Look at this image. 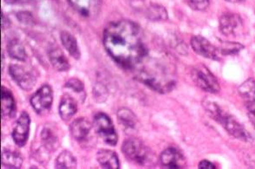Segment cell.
<instances>
[{
  "mask_svg": "<svg viewBox=\"0 0 255 169\" xmlns=\"http://www.w3.org/2000/svg\"><path fill=\"white\" fill-rule=\"evenodd\" d=\"M65 87L68 88H71L73 91L77 93L84 92V84L77 78H71L65 84Z\"/></svg>",
  "mask_w": 255,
  "mask_h": 169,
  "instance_id": "f1b7e54d",
  "label": "cell"
},
{
  "mask_svg": "<svg viewBox=\"0 0 255 169\" xmlns=\"http://www.w3.org/2000/svg\"><path fill=\"white\" fill-rule=\"evenodd\" d=\"M189 7L195 10H204L209 5V0H186Z\"/></svg>",
  "mask_w": 255,
  "mask_h": 169,
  "instance_id": "83f0119b",
  "label": "cell"
},
{
  "mask_svg": "<svg viewBox=\"0 0 255 169\" xmlns=\"http://www.w3.org/2000/svg\"><path fill=\"white\" fill-rule=\"evenodd\" d=\"M17 19L20 21L22 24H32V22H33L31 14L29 13V12H26V11H21V12H18V13H17Z\"/></svg>",
  "mask_w": 255,
  "mask_h": 169,
  "instance_id": "f546056e",
  "label": "cell"
},
{
  "mask_svg": "<svg viewBox=\"0 0 255 169\" xmlns=\"http://www.w3.org/2000/svg\"><path fill=\"white\" fill-rule=\"evenodd\" d=\"M23 159L17 152L5 150L2 154V166L6 169H20Z\"/></svg>",
  "mask_w": 255,
  "mask_h": 169,
  "instance_id": "cb8c5ba5",
  "label": "cell"
},
{
  "mask_svg": "<svg viewBox=\"0 0 255 169\" xmlns=\"http://www.w3.org/2000/svg\"><path fill=\"white\" fill-rule=\"evenodd\" d=\"M226 1L230 2V3H241V2H243L244 0H226Z\"/></svg>",
  "mask_w": 255,
  "mask_h": 169,
  "instance_id": "e575fe53",
  "label": "cell"
},
{
  "mask_svg": "<svg viewBox=\"0 0 255 169\" xmlns=\"http://www.w3.org/2000/svg\"><path fill=\"white\" fill-rule=\"evenodd\" d=\"M61 42L64 47L67 50L69 54L75 59L80 58L81 53L77 44V39L72 34L68 31H63L60 36Z\"/></svg>",
  "mask_w": 255,
  "mask_h": 169,
  "instance_id": "44dd1931",
  "label": "cell"
},
{
  "mask_svg": "<svg viewBox=\"0 0 255 169\" xmlns=\"http://www.w3.org/2000/svg\"><path fill=\"white\" fill-rule=\"evenodd\" d=\"M30 118L28 113L25 111L22 112L11 134L14 142L20 148L24 147L28 141L30 134Z\"/></svg>",
  "mask_w": 255,
  "mask_h": 169,
  "instance_id": "8fae6325",
  "label": "cell"
},
{
  "mask_svg": "<svg viewBox=\"0 0 255 169\" xmlns=\"http://www.w3.org/2000/svg\"><path fill=\"white\" fill-rule=\"evenodd\" d=\"M122 151L128 161L141 166H148L153 163L154 155L151 150L138 139L126 140L122 146Z\"/></svg>",
  "mask_w": 255,
  "mask_h": 169,
  "instance_id": "277c9868",
  "label": "cell"
},
{
  "mask_svg": "<svg viewBox=\"0 0 255 169\" xmlns=\"http://www.w3.org/2000/svg\"><path fill=\"white\" fill-rule=\"evenodd\" d=\"M202 107L204 108L208 115L215 122L226 129V131L233 137L238 139L242 142H250L253 141V137L245 128L236 121V119L229 113L222 110V108L215 101H210L208 99H204L202 101Z\"/></svg>",
  "mask_w": 255,
  "mask_h": 169,
  "instance_id": "7a4b0ae2",
  "label": "cell"
},
{
  "mask_svg": "<svg viewBox=\"0 0 255 169\" xmlns=\"http://www.w3.org/2000/svg\"><path fill=\"white\" fill-rule=\"evenodd\" d=\"M146 17L152 21H163L168 18V12L160 4H150L146 10Z\"/></svg>",
  "mask_w": 255,
  "mask_h": 169,
  "instance_id": "484cf974",
  "label": "cell"
},
{
  "mask_svg": "<svg viewBox=\"0 0 255 169\" xmlns=\"http://www.w3.org/2000/svg\"><path fill=\"white\" fill-rule=\"evenodd\" d=\"M19 0H4V2L7 3H10V4H13L18 2Z\"/></svg>",
  "mask_w": 255,
  "mask_h": 169,
  "instance_id": "836d02e7",
  "label": "cell"
},
{
  "mask_svg": "<svg viewBox=\"0 0 255 169\" xmlns=\"http://www.w3.org/2000/svg\"><path fill=\"white\" fill-rule=\"evenodd\" d=\"M9 73L12 80L25 91H29L35 86V76L23 66L17 65H10Z\"/></svg>",
  "mask_w": 255,
  "mask_h": 169,
  "instance_id": "9c48e42d",
  "label": "cell"
},
{
  "mask_svg": "<svg viewBox=\"0 0 255 169\" xmlns=\"http://www.w3.org/2000/svg\"><path fill=\"white\" fill-rule=\"evenodd\" d=\"M41 137V149L37 150L38 151H44L45 155H48L47 153L53 152L57 149L58 146V139L57 136L50 128H44L40 135Z\"/></svg>",
  "mask_w": 255,
  "mask_h": 169,
  "instance_id": "e0dca14e",
  "label": "cell"
},
{
  "mask_svg": "<svg viewBox=\"0 0 255 169\" xmlns=\"http://www.w3.org/2000/svg\"><path fill=\"white\" fill-rule=\"evenodd\" d=\"M97 160L103 169H120V163H119L118 155L111 150H108V149L99 150L97 154Z\"/></svg>",
  "mask_w": 255,
  "mask_h": 169,
  "instance_id": "ac0fdd59",
  "label": "cell"
},
{
  "mask_svg": "<svg viewBox=\"0 0 255 169\" xmlns=\"http://www.w3.org/2000/svg\"><path fill=\"white\" fill-rule=\"evenodd\" d=\"M77 159L68 150H64L57 156L56 168L59 169H77Z\"/></svg>",
  "mask_w": 255,
  "mask_h": 169,
  "instance_id": "d4e9b609",
  "label": "cell"
},
{
  "mask_svg": "<svg viewBox=\"0 0 255 169\" xmlns=\"http://www.w3.org/2000/svg\"><path fill=\"white\" fill-rule=\"evenodd\" d=\"M104 45L108 54L126 70L134 69L148 56L141 28L130 20L113 22L105 28Z\"/></svg>",
  "mask_w": 255,
  "mask_h": 169,
  "instance_id": "6da1fadb",
  "label": "cell"
},
{
  "mask_svg": "<svg viewBox=\"0 0 255 169\" xmlns=\"http://www.w3.org/2000/svg\"><path fill=\"white\" fill-rule=\"evenodd\" d=\"M7 51L10 58L17 61L24 62L26 60L27 54L24 45L16 39L10 40L7 44Z\"/></svg>",
  "mask_w": 255,
  "mask_h": 169,
  "instance_id": "603a6c76",
  "label": "cell"
},
{
  "mask_svg": "<svg viewBox=\"0 0 255 169\" xmlns=\"http://www.w3.org/2000/svg\"><path fill=\"white\" fill-rule=\"evenodd\" d=\"M48 56L51 65L57 71H67L70 70L71 65L59 48L51 47L48 51Z\"/></svg>",
  "mask_w": 255,
  "mask_h": 169,
  "instance_id": "d6986e66",
  "label": "cell"
},
{
  "mask_svg": "<svg viewBox=\"0 0 255 169\" xmlns=\"http://www.w3.org/2000/svg\"><path fill=\"white\" fill-rule=\"evenodd\" d=\"M118 122L125 129H134L136 126L137 118L128 108H123L118 112Z\"/></svg>",
  "mask_w": 255,
  "mask_h": 169,
  "instance_id": "7402d4cb",
  "label": "cell"
},
{
  "mask_svg": "<svg viewBox=\"0 0 255 169\" xmlns=\"http://www.w3.org/2000/svg\"><path fill=\"white\" fill-rule=\"evenodd\" d=\"M138 80L154 91L165 94L171 91L175 82L165 72V68L161 64L155 63L147 68H143L137 76Z\"/></svg>",
  "mask_w": 255,
  "mask_h": 169,
  "instance_id": "3957f363",
  "label": "cell"
},
{
  "mask_svg": "<svg viewBox=\"0 0 255 169\" xmlns=\"http://www.w3.org/2000/svg\"><path fill=\"white\" fill-rule=\"evenodd\" d=\"M243 30L242 17L237 14L228 12L220 18V31L229 37H238Z\"/></svg>",
  "mask_w": 255,
  "mask_h": 169,
  "instance_id": "30bf717a",
  "label": "cell"
},
{
  "mask_svg": "<svg viewBox=\"0 0 255 169\" xmlns=\"http://www.w3.org/2000/svg\"><path fill=\"white\" fill-rule=\"evenodd\" d=\"M160 163L164 169H184L186 159L178 149L170 147L161 153Z\"/></svg>",
  "mask_w": 255,
  "mask_h": 169,
  "instance_id": "4fadbf2b",
  "label": "cell"
},
{
  "mask_svg": "<svg viewBox=\"0 0 255 169\" xmlns=\"http://www.w3.org/2000/svg\"><path fill=\"white\" fill-rule=\"evenodd\" d=\"M71 6L81 16L85 17H94L99 12L101 0H68Z\"/></svg>",
  "mask_w": 255,
  "mask_h": 169,
  "instance_id": "5bb4252c",
  "label": "cell"
},
{
  "mask_svg": "<svg viewBox=\"0 0 255 169\" xmlns=\"http://www.w3.org/2000/svg\"><path fill=\"white\" fill-rule=\"evenodd\" d=\"M199 169H215V165L210 163L209 161L203 160L201 163H199Z\"/></svg>",
  "mask_w": 255,
  "mask_h": 169,
  "instance_id": "4dcf8cb0",
  "label": "cell"
},
{
  "mask_svg": "<svg viewBox=\"0 0 255 169\" xmlns=\"http://www.w3.org/2000/svg\"><path fill=\"white\" fill-rule=\"evenodd\" d=\"M9 20L7 19V17L3 15V12H2V30H4V29H6L8 27V25H9Z\"/></svg>",
  "mask_w": 255,
  "mask_h": 169,
  "instance_id": "1f68e13d",
  "label": "cell"
},
{
  "mask_svg": "<svg viewBox=\"0 0 255 169\" xmlns=\"http://www.w3.org/2000/svg\"><path fill=\"white\" fill-rule=\"evenodd\" d=\"M94 129L108 145L116 146L118 143V135L115 129L111 119L104 112H99L94 116Z\"/></svg>",
  "mask_w": 255,
  "mask_h": 169,
  "instance_id": "8992f818",
  "label": "cell"
},
{
  "mask_svg": "<svg viewBox=\"0 0 255 169\" xmlns=\"http://www.w3.org/2000/svg\"><path fill=\"white\" fill-rule=\"evenodd\" d=\"M249 117L251 122H252L253 125L255 126V113L249 111Z\"/></svg>",
  "mask_w": 255,
  "mask_h": 169,
  "instance_id": "d6a6232c",
  "label": "cell"
},
{
  "mask_svg": "<svg viewBox=\"0 0 255 169\" xmlns=\"http://www.w3.org/2000/svg\"><path fill=\"white\" fill-rule=\"evenodd\" d=\"M77 105L73 97L64 95L59 104V115L64 121H68L77 113Z\"/></svg>",
  "mask_w": 255,
  "mask_h": 169,
  "instance_id": "ffe728a7",
  "label": "cell"
},
{
  "mask_svg": "<svg viewBox=\"0 0 255 169\" xmlns=\"http://www.w3.org/2000/svg\"><path fill=\"white\" fill-rule=\"evenodd\" d=\"M244 49V46L235 42H223L218 49L219 52L222 55H235Z\"/></svg>",
  "mask_w": 255,
  "mask_h": 169,
  "instance_id": "4316f807",
  "label": "cell"
},
{
  "mask_svg": "<svg viewBox=\"0 0 255 169\" xmlns=\"http://www.w3.org/2000/svg\"><path fill=\"white\" fill-rule=\"evenodd\" d=\"M249 111L255 113V80L250 78L244 82L238 89Z\"/></svg>",
  "mask_w": 255,
  "mask_h": 169,
  "instance_id": "9a60e30c",
  "label": "cell"
},
{
  "mask_svg": "<svg viewBox=\"0 0 255 169\" xmlns=\"http://www.w3.org/2000/svg\"><path fill=\"white\" fill-rule=\"evenodd\" d=\"M191 46L196 54L212 60H219L218 49L202 36L192 37Z\"/></svg>",
  "mask_w": 255,
  "mask_h": 169,
  "instance_id": "7c38bea8",
  "label": "cell"
},
{
  "mask_svg": "<svg viewBox=\"0 0 255 169\" xmlns=\"http://www.w3.org/2000/svg\"><path fill=\"white\" fill-rule=\"evenodd\" d=\"M16 113V105L11 92L2 86L1 87V115L2 118H11Z\"/></svg>",
  "mask_w": 255,
  "mask_h": 169,
  "instance_id": "2e32d148",
  "label": "cell"
},
{
  "mask_svg": "<svg viewBox=\"0 0 255 169\" xmlns=\"http://www.w3.org/2000/svg\"><path fill=\"white\" fill-rule=\"evenodd\" d=\"M93 127L86 118H77L70 126L72 137L81 144H87L93 139Z\"/></svg>",
  "mask_w": 255,
  "mask_h": 169,
  "instance_id": "ba28073f",
  "label": "cell"
},
{
  "mask_svg": "<svg viewBox=\"0 0 255 169\" xmlns=\"http://www.w3.org/2000/svg\"><path fill=\"white\" fill-rule=\"evenodd\" d=\"M192 80L202 90L216 94L221 90L219 82L204 65H196L191 71Z\"/></svg>",
  "mask_w": 255,
  "mask_h": 169,
  "instance_id": "5b68a950",
  "label": "cell"
},
{
  "mask_svg": "<svg viewBox=\"0 0 255 169\" xmlns=\"http://www.w3.org/2000/svg\"><path fill=\"white\" fill-rule=\"evenodd\" d=\"M53 101V92L51 86L44 84L30 98V104L37 114L48 112Z\"/></svg>",
  "mask_w": 255,
  "mask_h": 169,
  "instance_id": "52a82bcc",
  "label": "cell"
}]
</instances>
